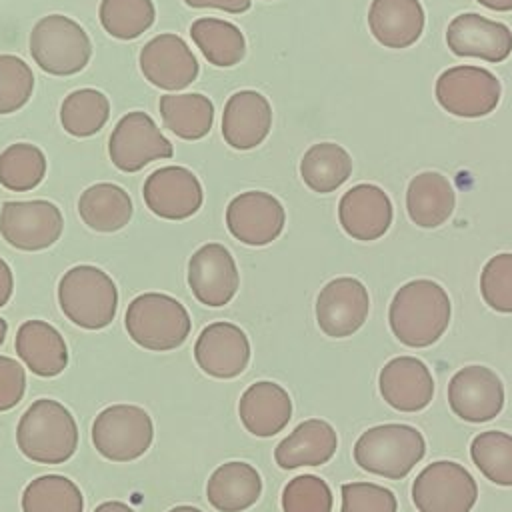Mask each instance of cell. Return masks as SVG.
Masks as SVG:
<instances>
[{
    "instance_id": "cell-17",
    "label": "cell",
    "mask_w": 512,
    "mask_h": 512,
    "mask_svg": "<svg viewBox=\"0 0 512 512\" xmlns=\"http://www.w3.org/2000/svg\"><path fill=\"white\" fill-rule=\"evenodd\" d=\"M366 286L350 276L330 280L316 298V322L330 338L352 336L368 318Z\"/></svg>"
},
{
    "instance_id": "cell-34",
    "label": "cell",
    "mask_w": 512,
    "mask_h": 512,
    "mask_svg": "<svg viewBox=\"0 0 512 512\" xmlns=\"http://www.w3.org/2000/svg\"><path fill=\"white\" fill-rule=\"evenodd\" d=\"M80 488L62 474H44L28 482L22 492V512H82Z\"/></svg>"
},
{
    "instance_id": "cell-16",
    "label": "cell",
    "mask_w": 512,
    "mask_h": 512,
    "mask_svg": "<svg viewBox=\"0 0 512 512\" xmlns=\"http://www.w3.org/2000/svg\"><path fill=\"white\" fill-rule=\"evenodd\" d=\"M140 70L152 86L168 92L188 88L198 78L200 66L178 34L164 32L142 46Z\"/></svg>"
},
{
    "instance_id": "cell-13",
    "label": "cell",
    "mask_w": 512,
    "mask_h": 512,
    "mask_svg": "<svg viewBox=\"0 0 512 512\" xmlns=\"http://www.w3.org/2000/svg\"><path fill=\"white\" fill-rule=\"evenodd\" d=\"M188 286L200 304L210 308L226 306L240 286V274L230 250L218 242L200 246L188 262Z\"/></svg>"
},
{
    "instance_id": "cell-37",
    "label": "cell",
    "mask_w": 512,
    "mask_h": 512,
    "mask_svg": "<svg viewBox=\"0 0 512 512\" xmlns=\"http://www.w3.org/2000/svg\"><path fill=\"white\" fill-rule=\"evenodd\" d=\"M476 468L498 486H512V436L500 430L480 432L470 446Z\"/></svg>"
},
{
    "instance_id": "cell-36",
    "label": "cell",
    "mask_w": 512,
    "mask_h": 512,
    "mask_svg": "<svg viewBox=\"0 0 512 512\" xmlns=\"http://www.w3.org/2000/svg\"><path fill=\"white\" fill-rule=\"evenodd\" d=\"M98 18L110 36L134 40L154 24L156 8L152 0H102Z\"/></svg>"
},
{
    "instance_id": "cell-44",
    "label": "cell",
    "mask_w": 512,
    "mask_h": 512,
    "mask_svg": "<svg viewBox=\"0 0 512 512\" xmlns=\"http://www.w3.org/2000/svg\"><path fill=\"white\" fill-rule=\"evenodd\" d=\"M14 292V276L4 258H0V308L8 304Z\"/></svg>"
},
{
    "instance_id": "cell-39",
    "label": "cell",
    "mask_w": 512,
    "mask_h": 512,
    "mask_svg": "<svg viewBox=\"0 0 512 512\" xmlns=\"http://www.w3.org/2000/svg\"><path fill=\"white\" fill-rule=\"evenodd\" d=\"M332 490L320 476L300 474L282 490L284 512H332Z\"/></svg>"
},
{
    "instance_id": "cell-26",
    "label": "cell",
    "mask_w": 512,
    "mask_h": 512,
    "mask_svg": "<svg viewBox=\"0 0 512 512\" xmlns=\"http://www.w3.org/2000/svg\"><path fill=\"white\" fill-rule=\"evenodd\" d=\"M368 26L382 46L408 48L424 30L422 4L418 0H372Z\"/></svg>"
},
{
    "instance_id": "cell-47",
    "label": "cell",
    "mask_w": 512,
    "mask_h": 512,
    "mask_svg": "<svg viewBox=\"0 0 512 512\" xmlns=\"http://www.w3.org/2000/svg\"><path fill=\"white\" fill-rule=\"evenodd\" d=\"M168 512H202V510H200V508H196V506L182 504V506H174V508H170Z\"/></svg>"
},
{
    "instance_id": "cell-1",
    "label": "cell",
    "mask_w": 512,
    "mask_h": 512,
    "mask_svg": "<svg viewBox=\"0 0 512 512\" xmlns=\"http://www.w3.org/2000/svg\"><path fill=\"white\" fill-rule=\"evenodd\" d=\"M450 312V298L440 284L434 280H412L394 294L388 322L402 344L426 348L446 332Z\"/></svg>"
},
{
    "instance_id": "cell-28",
    "label": "cell",
    "mask_w": 512,
    "mask_h": 512,
    "mask_svg": "<svg viewBox=\"0 0 512 512\" xmlns=\"http://www.w3.org/2000/svg\"><path fill=\"white\" fill-rule=\"evenodd\" d=\"M454 204V188L440 172H422L408 184L406 210L416 226L436 228L444 224L452 216Z\"/></svg>"
},
{
    "instance_id": "cell-19",
    "label": "cell",
    "mask_w": 512,
    "mask_h": 512,
    "mask_svg": "<svg viewBox=\"0 0 512 512\" xmlns=\"http://www.w3.org/2000/svg\"><path fill=\"white\" fill-rule=\"evenodd\" d=\"M446 44L462 58L504 62L512 52V32L502 22L488 20L474 12H464L448 24Z\"/></svg>"
},
{
    "instance_id": "cell-3",
    "label": "cell",
    "mask_w": 512,
    "mask_h": 512,
    "mask_svg": "<svg viewBox=\"0 0 512 512\" xmlns=\"http://www.w3.org/2000/svg\"><path fill=\"white\" fill-rule=\"evenodd\" d=\"M58 304L72 324L84 330H102L116 316L118 288L102 268L78 264L60 278Z\"/></svg>"
},
{
    "instance_id": "cell-29",
    "label": "cell",
    "mask_w": 512,
    "mask_h": 512,
    "mask_svg": "<svg viewBox=\"0 0 512 512\" xmlns=\"http://www.w3.org/2000/svg\"><path fill=\"white\" fill-rule=\"evenodd\" d=\"M78 214L88 228L108 234L124 228L130 222L134 206L130 194L122 186L98 182L80 194Z\"/></svg>"
},
{
    "instance_id": "cell-9",
    "label": "cell",
    "mask_w": 512,
    "mask_h": 512,
    "mask_svg": "<svg viewBox=\"0 0 512 512\" xmlns=\"http://www.w3.org/2000/svg\"><path fill=\"white\" fill-rule=\"evenodd\" d=\"M62 230L64 216L50 200H8L0 208V234L16 250H46Z\"/></svg>"
},
{
    "instance_id": "cell-40",
    "label": "cell",
    "mask_w": 512,
    "mask_h": 512,
    "mask_svg": "<svg viewBox=\"0 0 512 512\" xmlns=\"http://www.w3.org/2000/svg\"><path fill=\"white\" fill-rule=\"evenodd\" d=\"M480 292L484 302L504 314H512V254L492 256L480 274Z\"/></svg>"
},
{
    "instance_id": "cell-10",
    "label": "cell",
    "mask_w": 512,
    "mask_h": 512,
    "mask_svg": "<svg viewBox=\"0 0 512 512\" xmlns=\"http://www.w3.org/2000/svg\"><path fill=\"white\" fill-rule=\"evenodd\" d=\"M498 78L478 66H452L436 80L438 104L460 118H480L490 114L500 102Z\"/></svg>"
},
{
    "instance_id": "cell-18",
    "label": "cell",
    "mask_w": 512,
    "mask_h": 512,
    "mask_svg": "<svg viewBox=\"0 0 512 512\" xmlns=\"http://www.w3.org/2000/svg\"><path fill=\"white\" fill-rule=\"evenodd\" d=\"M448 404L466 422H488L504 406V386L486 366H466L448 384Z\"/></svg>"
},
{
    "instance_id": "cell-43",
    "label": "cell",
    "mask_w": 512,
    "mask_h": 512,
    "mask_svg": "<svg viewBox=\"0 0 512 512\" xmlns=\"http://www.w3.org/2000/svg\"><path fill=\"white\" fill-rule=\"evenodd\" d=\"M190 8H218L230 14H242L250 8L252 0H184Z\"/></svg>"
},
{
    "instance_id": "cell-14",
    "label": "cell",
    "mask_w": 512,
    "mask_h": 512,
    "mask_svg": "<svg viewBox=\"0 0 512 512\" xmlns=\"http://www.w3.org/2000/svg\"><path fill=\"white\" fill-rule=\"evenodd\" d=\"M148 210L164 220H186L194 216L204 192L196 174L184 166H164L154 170L142 188Z\"/></svg>"
},
{
    "instance_id": "cell-4",
    "label": "cell",
    "mask_w": 512,
    "mask_h": 512,
    "mask_svg": "<svg viewBox=\"0 0 512 512\" xmlns=\"http://www.w3.org/2000/svg\"><path fill=\"white\" fill-rule=\"evenodd\" d=\"M128 336L152 352H168L182 346L192 330V320L182 302L162 292L136 296L124 314Z\"/></svg>"
},
{
    "instance_id": "cell-6",
    "label": "cell",
    "mask_w": 512,
    "mask_h": 512,
    "mask_svg": "<svg viewBox=\"0 0 512 512\" xmlns=\"http://www.w3.org/2000/svg\"><path fill=\"white\" fill-rule=\"evenodd\" d=\"M30 56L46 74L72 76L88 66L92 42L70 16L48 14L30 32Z\"/></svg>"
},
{
    "instance_id": "cell-31",
    "label": "cell",
    "mask_w": 512,
    "mask_h": 512,
    "mask_svg": "<svg viewBox=\"0 0 512 512\" xmlns=\"http://www.w3.org/2000/svg\"><path fill=\"white\" fill-rule=\"evenodd\" d=\"M190 36L202 56L218 68L236 66L246 56V38L232 22L210 16L198 18L190 26Z\"/></svg>"
},
{
    "instance_id": "cell-38",
    "label": "cell",
    "mask_w": 512,
    "mask_h": 512,
    "mask_svg": "<svg viewBox=\"0 0 512 512\" xmlns=\"http://www.w3.org/2000/svg\"><path fill=\"white\" fill-rule=\"evenodd\" d=\"M34 74L30 66L14 54H0V114L20 110L32 96Z\"/></svg>"
},
{
    "instance_id": "cell-25",
    "label": "cell",
    "mask_w": 512,
    "mask_h": 512,
    "mask_svg": "<svg viewBox=\"0 0 512 512\" xmlns=\"http://www.w3.org/2000/svg\"><path fill=\"white\" fill-rule=\"evenodd\" d=\"M338 448L336 430L320 418L300 422L274 448V460L284 470L326 464Z\"/></svg>"
},
{
    "instance_id": "cell-15",
    "label": "cell",
    "mask_w": 512,
    "mask_h": 512,
    "mask_svg": "<svg viewBox=\"0 0 512 512\" xmlns=\"http://www.w3.org/2000/svg\"><path fill=\"white\" fill-rule=\"evenodd\" d=\"M194 360L200 370L218 380L240 376L250 362V340L246 332L226 320L202 328L194 344Z\"/></svg>"
},
{
    "instance_id": "cell-45",
    "label": "cell",
    "mask_w": 512,
    "mask_h": 512,
    "mask_svg": "<svg viewBox=\"0 0 512 512\" xmlns=\"http://www.w3.org/2000/svg\"><path fill=\"white\" fill-rule=\"evenodd\" d=\"M94 512H134L130 506H126L124 502H118V500H108V502H102L94 508Z\"/></svg>"
},
{
    "instance_id": "cell-2",
    "label": "cell",
    "mask_w": 512,
    "mask_h": 512,
    "mask_svg": "<svg viewBox=\"0 0 512 512\" xmlns=\"http://www.w3.org/2000/svg\"><path fill=\"white\" fill-rule=\"evenodd\" d=\"M20 452L38 464H64L78 448V426L72 412L52 398H40L16 426Z\"/></svg>"
},
{
    "instance_id": "cell-33",
    "label": "cell",
    "mask_w": 512,
    "mask_h": 512,
    "mask_svg": "<svg viewBox=\"0 0 512 512\" xmlns=\"http://www.w3.org/2000/svg\"><path fill=\"white\" fill-rule=\"evenodd\" d=\"M110 118V102L96 88H80L70 92L60 106L62 128L76 138L94 136Z\"/></svg>"
},
{
    "instance_id": "cell-8",
    "label": "cell",
    "mask_w": 512,
    "mask_h": 512,
    "mask_svg": "<svg viewBox=\"0 0 512 512\" xmlns=\"http://www.w3.org/2000/svg\"><path fill=\"white\" fill-rule=\"evenodd\" d=\"M476 498V480L462 464L452 460L428 464L412 484V500L418 512H470Z\"/></svg>"
},
{
    "instance_id": "cell-12",
    "label": "cell",
    "mask_w": 512,
    "mask_h": 512,
    "mask_svg": "<svg viewBox=\"0 0 512 512\" xmlns=\"http://www.w3.org/2000/svg\"><path fill=\"white\" fill-rule=\"evenodd\" d=\"M286 214L280 200L264 190H248L234 196L226 208L230 234L248 246H266L284 230Z\"/></svg>"
},
{
    "instance_id": "cell-32",
    "label": "cell",
    "mask_w": 512,
    "mask_h": 512,
    "mask_svg": "<svg viewBox=\"0 0 512 512\" xmlns=\"http://www.w3.org/2000/svg\"><path fill=\"white\" fill-rule=\"evenodd\" d=\"M352 174L350 154L334 142L312 144L300 160V176L304 184L320 194L334 192Z\"/></svg>"
},
{
    "instance_id": "cell-11",
    "label": "cell",
    "mask_w": 512,
    "mask_h": 512,
    "mask_svg": "<svg viewBox=\"0 0 512 512\" xmlns=\"http://www.w3.org/2000/svg\"><path fill=\"white\" fill-rule=\"evenodd\" d=\"M108 156L118 170L138 172L152 160L172 158L174 146L150 114L132 110L114 126L108 140Z\"/></svg>"
},
{
    "instance_id": "cell-30",
    "label": "cell",
    "mask_w": 512,
    "mask_h": 512,
    "mask_svg": "<svg viewBox=\"0 0 512 512\" xmlns=\"http://www.w3.org/2000/svg\"><path fill=\"white\" fill-rule=\"evenodd\" d=\"M160 116L174 136L182 140H200L212 128L214 104L208 96L198 92L162 94Z\"/></svg>"
},
{
    "instance_id": "cell-7",
    "label": "cell",
    "mask_w": 512,
    "mask_h": 512,
    "mask_svg": "<svg viewBox=\"0 0 512 512\" xmlns=\"http://www.w3.org/2000/svg\"><path fill=\"white\" fill-rule=\"evenodd\" d=\"M154 440L152 416L136 404H112L92 422V444L110 462H132Z\"/></svg>"
},
{
    "instance_id": "cell-41",
    "label": "cell",
    "mask_w": 512,
    "mask_h": 512,
    "mask_svg": "<svg viewBox=\"0 0 512 512\" xmlns=\"http://www.w3.org/2000/svg\"><path fill=\"white\" fill-rule=\"evenodd\" d=\"M392 490L374 482L342 484V512H396Z\"/></svg>"
},
{
    "instance_id": "cell-48",
    "label": "cell",
    "mask_w": 512,
    "mask_h": 512,
    "mask_svg": "<svg viewBox=\"0 0 512 512\" xmlns=\"http://www.w3.org/2000/svg\"><path fill=\"white\" fill-rule=\"evenodd\" d=\"M6 332H8V324H6L4 318H0V346H2L4 340H6Z\"/></svg>"
},
{
    "instance_id": "cell-22",
    "label": "cell",
    "mask_w": 512,
    "mask_h": 512,
    "mask_svg": "<svg viewBox=\"0 0 512 512\" xmlns=\"http://www.w3.org/2000/svg\"><path fill=\"white\" fill-rule=\"evenodd\" d=\"M382 398L400 412H418L434 396V378L428 366L414 356H396L378 376Z\"/></svg>"
},
{
    "instance_id": "cell-27",
    "label": "cell",
    "mask_w": 512,
    "mask_h": 512,
    "mask_svg": "<svg viewBox=\"0 0 512 512\" xmlns=\"http://www.w3.org/2000/svg\"><path fill=\"white\" fill-rule=\"evenodd\" d=\"M262 478L258 470L242 460L220 464L208 478L206 498L218 512H242L258 502Z\"/></svg>"
},
{
    "instance_id": "cell-5",
    "label": "cell",
    "mask_w": 512,
    "mask_h": 512,
    "mask_svg": "<svg viewBox=\"0 0 512 512\" xmlns=\"http://www.w3.org/2000/svg\"><path fill=\"white\" fill-rule=\"evenodd\" d=\"M424 436L408 424H380L362 432L354 444L356 464L376 476L404 478L424 456Z\"/></svg>"
},
{
    "instance_id": "cell-23",
    "label": "cell",
    "mask_w": 512,
    "mask_h": 512,
    "mask_svg": "<svg viewBox=\"0 0 512 512\" xmlns=\"http://www.w3.org/2000/svg\"><path fill=\"white\" fill-rule=\"evenodd\" d=\"M242 426L258 436L270 438L286 428L292 418L290 394L276 382L258 380L250 384L238 402Z\"/></svg>"
},
{
    "instance_id": "cell-20",
    "label": "cell",
    "mask_w": 512,
    "mask_h": 512,
    "mask_svg": "<svg viewBox=\"0 0 512 512\" xmlns=\"http://www.w3.org/2000/svg\"><path fill=\"white\" fill-rule=\"evenodd\" d=\"M338 220L348 236L362 242L378 240L392 224V202L382 188L358 184L340 198Z\"/></svg>"
},
{
    "instance_id": "cell-42",
    "label": "cell",
    "mask_w": 512,
    "mask_h": 512,
    "mask_svg": "<svg viewBox=\"0 0 512 512\" xmlns=\"http://www.w3.org/2000/svg\"><path fill=\"white\" fill-rule=\"evenodd\" d=\"M26 392V372L24 366L0 354V412L12 410L20 404Z\"/></svg>"
},
{
    "instance_id": "cell-24",
    "label": "cell",
    "mask_w": 512,
    "mask_h": 512,
    "mask_svg": "<svg viewBox=\"0 0 512 512\" xmlns=\"http://www.w3.org/2000/svg\"><path fill=\"white\" fill-rule=\"evenodd\" d=\"M14 348L30 372L54 378L68 366V346L62 334L46 320H26L20 324Z\"/></svg>"
},
{
    "instance_id": "cell-21",
    "label": "cell",
    "mask_w": 512,
    "mask_h": 512,
    "mask_svg": "<svg viewBox=\"0 0 512 512\" xmlns=\"http://www.w3.org/2000/svg\"><path fill=\"white\" fill-rule=\"evenodd\" d=\"M272 128V106L256 90L234 92L222 112V136L236 150L260 146Z\"/></svg>"
},
{
    "instance_id": "cell-46",
    "label": "cell",
    "mask_w": 512,
    "mask_h": 512,
    "mask_svg": "<svg viewBox=\"0 0 512 512\" xmlns=\"http://www.w3.org/2000/svg\"><path fill=\"white\" fill-rule=\"evenodd\" d=\"M478 4H482L484 8L496 10V12H508L512 10V0H476Z\"/></svg>"
},
{
    "instance_id": "cell-35",
    "label": "cell",
    "mask_w": 512,
    "mask_h": 512,
    "mask_svg": "<svg viewBox=\"0 0 512 512\" xmlns=\"http://www.w3.org/2000/svg\"><path fill=\"white\" fill-rule=\"evenodd\" d=\"M46 176V156L30 142L10 144L0 152V184L14 192L36 188Z\"/></svg>"
}]
</instances>
